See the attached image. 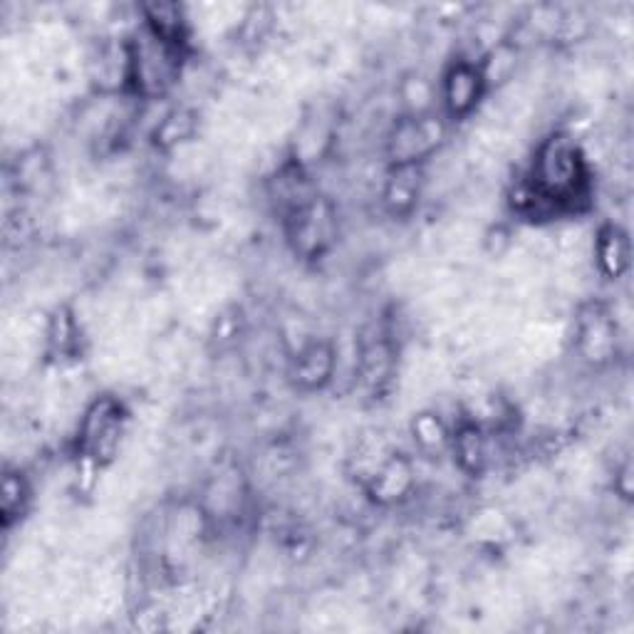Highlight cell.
<instances>
[{
  "label": "cell",
  "mask_w": 634,
  "mask_h": 634,
  "mask_svg": "<svg viewBox=\"0 0 634 634\" xmlns=\"http://www.w3.org/2000/svg\"><path fill=\"white\" fill-rule=\"evenodd\" d=\"M122 404L114 399H100L87 409L82 419V449L90 459L107 461L117 451L119 439H122Z\"/></svg>",
  "instance_id": "cell-1"
},
{
  "label": "cell",
  "mask_w": 634,
  "mask_h": 634,
  "mask_svg": "<svg viewBox=\"0 0 634 634\" xmlns=\"http://www.w3.org/2000/svg\"><path fill=\"white\" fill-rule=\"evenodd\" d=\"M483 90H486V82H483L481 67L471 65V62H459L444 77L446 112L451 117H466L474 112Z\"/></svg>",
  "instance_id": "cell-2"
},
{
  "label": "cell",
  "mask_w": 634,
  "mask_h": 634,
  "mask_svg": "<svg viewBox=\"0 0 634 634\" xmlns=\"http://www.w3.org/2000/svg\"><path fill=\"white\" fill-rule=\"evenodd\" d=\"M595 253L602 270H605L610 278H620V275L630 268V243H627V236L620 228H605V231L600 233V238H597Z\"/></svg>",
  "instance_id": "cell-3"
},
{
  "label": "cell",
  "mask_w": 634,
  "mask_h": 634,
  "mask_svg": "<svg viewBox=\"0 0 634 634\" xmlns=\"http://www.w3.org/2000/svg\"><path fill=\"white\" fill-rule=\"evenodd\" d=\"M419 174L417 164H402L397 166V174L389 179L387 191H384V201L394 213H404L414 206V199L419 194Z\"/></svg>",
  "instance_id": "cell-4"
},
{
  "label": "cell",
  "mask_w": 634,
  "mask_h": 634,
  "mask_svg": "<svg viewBox=\"0 0 634 634\" xmlns=\"http://www.w3.org/2000/svg\"><path fill=\"white\" fill-rule=\"evenodd\" d=\"M332 367H335V357L327 350L325 345H313L308 350L300 352L298 365H295V372H298V379L308 387H320L327 377L332 374Z\"/></svg>",
  "instance_id": "cell-5"
},
{
  "label": "cell",
  "mask_w": 634,
  "mask_h": 634,
  "mask_svg": "<svg viewBox=\"0 0 634 634\" xmlns=\"http://www.w3.org/2000/svg\"><path fill=\"white\" fill-rule=\"evenodd\" d=\"M194 129V114L186 112V109H176V112H171L169 117H164V122L159 124L157 142L161 147H176V144H181L184 139H189L191 134H194Z\"/></svg>",
  "instance_id": "cell-6"
},
{
  "label": "cell",
  "mask_w": 634,
  "mask_h": 634,
  "mask_svg": "<svg viewBox=\"0 0 634 634\" xmlns=\"http://www.w3.org/2000/svg\"><path fill=\"white\" fill-rule=\"evenodd\" d=\"M456 454H459L461 466L469 471H476L486 461V449H483V439L476 426H466V429L459 431V436H456Z\"/></svg>",
  "instance_id": "cell-7"
},
{
  "label": "cell",
  "mask_w": 634,
  "mask_h": 634,
  "mask_svg": "<svg viewBox=\"0 0 634 634\" xmlns=\"http://www.w3.org/2000/svg\"><path fill=\"white\" fill-rule=\"evenodd\" d=\"M412 431L414 439H417V444L422 446L424 451H439L441 446L446 444V439H449L444 424H441V419L436 417V414H419V417L414 419Z\"/></svg>",
  "instance_id": "cell-8"
}]
</instances>
